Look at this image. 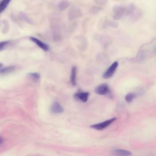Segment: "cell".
Returning a JSON list of instances; mask_svg holds the SVG:
<instances>
[{
	"mask_svg": "<svg viewBox=\"0 0 156 156\" xmlns=\"http://www.w3.org/2000/svg\"><path fill=\"white\" fill-rule=\"evenodd\" d=\"M126 9V20L130 22H136L143 16L142 11L133 3L129 4Z\"/></svg>",
	"mask_w": 156,
	"mask_h": 156,
	"instance_id": "1",
	"label": "cell"
},
{
	"mask_svg": "<svg viewBox=\"0 0 156 156\" xmlns=\"http://www.w3.org/2000/svg\"><path fill=\"white\" fill-rule=\"evenodd\" d=\"M126 8L121 5H116L114 6L113 10L114 14L113 19L115 21L121 20L124 16L126 11Z\"/></svg>",
	"mask_w": 156,
	"mask_h": 156,
	"instance_id": "2",
	"label": "cell"
},
{
	"mask_svg": "<svg viewBox=\"0 0 156 156\" xmlns=\"http://www.w3.org/2000/svg\"><path fill=\"white\" fill-rule=\"evenodd\" d=\"M83 15L82 12L80 9L76 6H73L68 10V19L71 21L81 17Z\"/></svg>",
	"mask_w": 156,
	"mask_h": 156,
	"instance_id": "3",
	"label": "cell"
},
{
	"mask_svg": "<svg viewBox=\"0 0 156 156\" xmlns=\"http://www.w3.org/2000/svg\"><path fill=\"white\" fill-rule=\"evenodd\" d=\"M116 120V118L114 117L102 123L91 125L90 127L97 130H102L109 126Z\"/></svg>",
	"mask_w": 156,
	"mask_h": 156,
	"instance_id": "4",
	"label": "cell"
},
{
	"mask_svg": "<svg viewBox=\"0 0 156 156\" xmlns=\"http://www.w3.org/2000/svg\"><path fill=\"white\" fill-rule=\"evenodd\" d=\"M99 24L101 25L103 29H105L109 26L116 28L119 26V24L116 21L109 20L106 17H102L99 20Z\"/></svg>",
	"mask_w": 156,
	"mask_h": 156,
	"instance_id": "5",
	"label": "cell"
},
{
	"mask_svg": "<svg viewBox=\"0 0 156 156\" xmlns=\"http://www.w3.org/2000/svg\"><path fill=\"white\" fill-rule=\"evenodd\" d=\"M118 65V62H114L103 74V78L105 79H108L112 77L115 73Z\"/></svg>",
	"mask_w": 156,
	"mask_h": 156,
	"instance_id": "6",
	"label": "cell"
},
{
	"mask_svg": "<svg viewBox=\"0 0 156 156\" xmlns=\"http://www.w3.org/2000/svg\"><path fill=\"white\" fill-rule=\"evenodd\" d=\"M95 92L100 95H105L109 93V87L106 83H102L98 86L95 89Z\"/></svg>",
	"mask_w": 156,
	"mask_h": 156,
	"instance_id": "7",
	"label": "cell"
},
{
	"mask_svg": "<svg viewBox=\"0 0 156 156\" xmlns=\"http://www.w3.org/2000/svg\"><path fill=\"white\" fill-rule=\"evenodd\" d=\"M89 95L88 92H78L75 94L74 97L78 100L84 102L88 101Z\"/></svg>",
	"mask_w": 156,
	"mask_h": 156,
	"instance_id": "8",
	"label": "cell"
},
{
	"mask_svg": "<svg viewBox=\"0 0 156 156\" xmlns=\"http://www.w3.org/2000/svg\"><path fill=\"white\" fill-rule=\"evenodd\" d=\"M51 112L54 114H60L64 111L63 108L57 102H54L50 108Z\"/></svg>",
	"mask_w": 156,
	"mask_h": 156,
	"instance_id": "9",
	"label": "cell"
},
{
	"mask_svg": "<svg viewBox=\"0 0 156 156\" xmlns=\"http://www.w3.org/2000/svg\"><path fill=\"white\" fill-rule=\"evenodd\" d=\"M30 39L34 43L44 51H47L49 50V46L38 39L32 37H30Z\"/></svg>",
	"mask_w": 156,
	"mask_h": 156,
	"instance_id": "10",
	"label": "cell"
},
{
	"mask_svg": "<svg viewBox=\"0 0 156 156\" xmlns=\"http://www.w3.org/2000/svg\"><path fill=\"white\" fill-rule=\"evenodd\" d=\"M70 5V2L67 0H62L58 5V9L60 12L64 11L68 9Z\"/></svg>",
	"mask_w": 156,
	"mask_h": 156,
	"instance_id": "11",
	"label": "cell"
},
{
	"mask_svg": "<svg viewBox=\"0 0 156 156\" xmlns=\"http://www.w3.org/2000/svg\"><path fill=\"white\" fill-rule=\"evenodd\" d=\"M113 152L115 154L123 156H130L131 153L128 151L121 149H115L113 151Z\"/></svg>",
	"mask_w": 156,
	"mask_h": 156,
	"instance_id": "12",
	"label": "cell"
},
{
	"mask_svg": "<svg viewBox=\"0 0 156 156\" xmlns=\"http://www.w3.org/2000/svg\"><path fill=\"white\" fill-rule=\"evenodd\" d=\"M77 68L75 67H73L71 69V82L72 85L75 86L76 84V76Z\"/></svg>",
	"mask_w": 156,
	"mask_h": 156,
	"instance_id": "13",
	"label": "cell"
},
{
	"mask_svg": "<svg viewBox=\"0 0 156 156\" xmlns=\"http://www.w3.org/2000/svg\"><path fill=\"white\" fill-rule=\"evenodd\" d=\"M16 67L14 66H10L6 67L0 70V73L6 74L14 71Z\"/></svg>",
	"mask_w": 156,
	"mask_h": 156,
	"instance_id": "14",
	"label": "cell"
},
{
	"mask_svg": "<svg viewBox=\"0 0 156 156\" xmlns=\"http://www.w3.org/2000/svg\"><path fill=\"white\" fill-rule=\"evenodd\" d=\"M11 0H2L0 2V13L4 11L7 8Z\"/></svg>",
	"mask_w": 156,
	"mask_h": 156,
	"instance_id": "15",
	"label": "cell"
},
{
	"mask_svg": "<svg viewBox=\"0 0 156 156\" xmlns=\"http://www.w3.org/2000/svg\"><path fill=\"white\" fill-rule=\"evenodd\" d=\"M60 17L59 15L56 13H52L49 17V20L51 22H56L60 21Z\"/></svg>",
	"mask_w": 156,
	"mask_h": 156,
	"instance_id": "16",
	"label": "cell"
},
{
	"mask_svg": "<svg viewBox=\"0 0 156 156\" xmlns=\"http://www.w3.org/2000/svg\"><path fill=\"white\" fill-rule=\"evenodd\" d=\"M102 9H103L101 7L94 6L91 8L90 12L92 15H96L99 13Z\"/></svg>",
	"mask_w": 156,
	"mask_h": 156,
	"instance_id": "17",
	"label": "cell"
},
{
	"mask_svg": "<svg viewBox=\"0 0 156 156\" xmlns=\"http://www.w3.org/2000/svg\"><path fill=\"white\" fill-rule=\"evenodd\" d=\"M136 97V95L135 94L130 93L127 94L125 97L126 101L128 102H131L133 99Z\"/></svg>",
	"mask_w": 156,
	"mask_h": 156,
	"instance_id": "18",
	"label": "cell"
},
{
	"mask_svg": "<svg viewBox=\"0 0 156 156\" xmlns=\"http://www.w3.org/2000/svg\"><path fill=\"white\" fill-rule=\"evenodd\" d=\"M29 75L32 79L36 81L39 80L40 77V74L37 73H30Z\"/></svg>",
	"mask_w": 156,
	"mask_h": 156,
	"instance_id": "19",
	"label": "cell"
},
{
	"mask_svg": "<svg viewBox=\"0 0 156 156\" xmlns=\"http://www.w3.org/2000/svg\"><path fill=\"white\" fill-rule=\"evenodd\" d=\"M95 3L99 5H104L107 2L108 0H93Z\"/></svg>",
	"mask_w": 156,
	"mask_h": 156,
	"instance_id": "20",
	"label": "cell"
},
{
	"mask_svg": "<svg viewBox=\"0 0 156 156\" xmlns=\"http://www.w3.org/2000/svg\"><path fill=\"white\" fill-rule=\"evenodd\" d=\"M9 43V41H4L0 42V51L3 50Z\"/></svg>",
	"mask_w": 156,
	"mask_h": 156,
	"instance_id": "21",
	"label": "cell"
},
{
	"mask_svg": "<svg viewBox=\"0 0 156 156\" xmlns=\"http://www.w3.org/2000/svg\"><path fill=\"white\" fill-rule=\"evenodd\" d=\"M3 142V140L2 138L0 137V144H2Z\"/></svg>",
	"mask_w": 156,
	"mask_h": 156,
	"instance_id": "22",
	"label": "cell"
},
{
	"mask_svg": "<svg viewBox=\"0 0 156 156\" xmlns=\"http://www.w3.org/2000/svg\"><path fill=\"white\" fill-rule=\"evenodd\" d=\"M2 66V64L1 63H0V68H1Z\"/></svg>",
	"mask_w": 156,
	"mask_h": 156,
	"instance_id": "23",
	"label": "cell"
}]
</instances>
